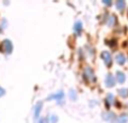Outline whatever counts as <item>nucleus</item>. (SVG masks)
<instances>
[{"label":"nucleus","instance_id":"9d476101","mask_svg":"<svg viewBox=\"0 0 128 123\" xmlns=\"http://www.w3.org/2000/svg\"><path fill=\"white\" fill-rule=\"evenodd\" d=\"M40 110H42V103H37V105H36V108H35V119H37L38 117H40Z\"/></svg>","mask_w":128,"mask_h":123},{"label":"nucleus","instance_id":"4468645a","mask_svg":"<svg viewBox=\"0 0 128 123\" xmlns=\"http://www.w3.org/2000/svg\"><path fill=\"white\" fill-rule=\"evenodd\" d=\"M114 101V96L112 94H108V96H107V105L109 106V104H111Z\"/></svg>","mask_w":128,"mask_h":123},{"label":"nucleus","instance_id":"f3484780","mask_svg":"<svg viewBox=\"0 0 128 123\" xmlns=\"http://www.w3.org/2000/svg\"><path fill=\"white\" fill-rule=\"evenodd\" d=\"M4 94V88L0 87V96H2Z\"/></svg>","mask_w":128,"mask_h":123},{"label":"nucleus","instance_id":"f257e3e1","mask_svg":"<svg viewBox=\"0 0 128 123\" xmlns=\"http://www.w3.org/2000/svg\"><path fill=\"white\" fill-rule=\"evenodd\" d=\"M84 78H86V81L96 82L94 73H93V70L91 69L90 67H86V69H84Z\"/></svg>","mask_w":128,"mask_h":123},{"label":"nucleus","instance_id":"39448f33","mask_svg":"<svg viewBox=\"0 0 128 123\" xmlns=\"http://www.w3.org/2000/svg\"><path fill=\"white\" fill-rule=\"evenodd\" d=\"M116 77H117V81L119 82V83H124V82L126 81V75H125L124 72H122V70H118L117 74H116Z\"/></svg>","mask_w":128,"mask_h":123},{"label":"nucleus","instance_id":"f03ea898","mask_svg":"<svg viewBox=\"0 0 128 123\" xmlns=\"http://www.w3.org/2000/svg\"><path fill=\"white\" fill-rule=\"evenodd\" d=\"M2 48L4 49L6 54H10L12 52V44H11L10 40H4L2 42Z\"/></svg>","mask_w":128,"mask_h":123},{"label":"nucleus","instance_id":"ddd939ff","mask_svg":"<svg viewBox=\"0 0 128 123\" xmlns=\"http://www.w3.org/2000/svg\"><path fill=\"white\" fill-rule=\"evenodd\" d=\"M104 119L108 120V121H115V117H114L112 113H107V114H104Z\"/></svg>","mask_w":128,"mask_h":123},{"label":"nucleus","instance_id":"f8f14e48","mask_svg":"<svg viewBox=\"0 0 128 123\" xmlns=\"http://www.w3.org/2000/svg\"><path fill=\"white\" fill-rule=\"evenodd\" d=\"M118 93H119V95L120 96H122V97L128 96V90L127 88H120V90L118 91Z\"/></svg>","mask_w":128,"mask_h":123},{"label":"nucleus","instance_id":"2eb2a0df","mask_svg":"<svg viewBox=\"0 0 128 123\" xmlns=\"http://www.w3.org/2000/svg\"><path fill=\"white\" fill-rule=\"evenodd\" d=\"M127 122V115H122L118 119V123H126Z\"/></svg>","mask_w":128,"mask_h":123},{"label":"nucleus","instance_id":"dca6fc26","mask_svg":"<svg viewBox=\"0 0 128 123\" xmlns=\"http://www.w3.org/2000/svg\"><path fill=\"white\" fill-rule=\"evenodd\" d=\"M50 121L52 123H56L58 122V118L55 117V115H51V118H50Z\"/></svg>","mask_w":128,"mask_h":123},{"label":"nucleus","instance_id":"423d86ee","mask_svg":"<svg viewBox=\"0 0 128 123\" xmlns=\"http://www.w3.org/2000/svg\"><path fill=\"white\" fill-rule=\"evenodd\" d=\"M116 61H117V63L119 64V65H124L125 62H126V57H125L124 54L119 53L117 56H116Z\"/></svg>","mask_w":128,"mask_h":123},{"label":"nucleus","instance_id":"6ab92c4d","mask_svg":"<svg viewBox=\"0 0 128 123\" xmlns=\"http://www.w3.org/2000/svg\"><path fill=\"white\" fill-rule=\"evenodd\" d=\"M71 95H72L73 100H74V99H75V93H74V92H73V91H72V92H71Z\"/></svg>","mask_w":128,"mask_h":123},{"label":"nucleus","instance_id":"0eeeda50","mask_svg":"<svg viewBox=\"0 0 128 123\" xmlns=\"http://www.w3.org/2000/svg\"><path fill=\"white\" fill-rule=\"evenodd\" d=\"M63 96H64V93L62 92V91H60V92L56 93V94L51 95V96L48 97V100H62Z\"/></svg>","mask_w":128,"mask_h":123},{"label":"nucleus","instance_id":"1a4fd4ad","mask_svg":"<svg viewBox=\"0 0 128 123\" xmlns=\"http://www.w3.org/2000/svg\"><path fill=\"white\" fill-rule=\"evenodd\" d=\"M74 30H75V33L79 34V35L81 34V30H82V24H81V21H76V22H75Z\"/></svg>","mask_w":128,"mask_h":123},{"label":"nucleus","instance_id":"6e6552de","mask_svg":"<svg viewBox=\"0 0 128 123\" xmlns=\"http://www.w3.org/2000/svg\"><path fill=\"white\" fill-rule=\"evenodd\" d=\"M116 6H117L118 10L122 11L124 10V8H125V6H126V2H125L124 0H118V1L116 2Z\"/></svg>","mask_w":128,"mask_h":123},{"label":"nucleus","instance_id":"20e7f679","mask_svg":"<svg viewBox=\"0 0 128 123\" xmlns=\"http://www.w3.org/2000/svg\"><path fill=\"white\" fill-rule=\"evenodd\" d=\"M115 77L112 76L111 74H107L106 76V86H108V87H112L114 85H115Z\"/></svg>","mask_w":128,"mask_h":123},{"label":"nucleus","instance_id":"7ed1b4c3","mask_svg":"<svg viewBox=\"0 0 128 123\" xmlns=\"http://www.w3.org/2000/svg\"><path fill=\"white\" fill-rule=\"evenodd\" d=\"M101 57H102V60L104 61V63H106L107 66H111V64H112V58H111L110 53H108V52H104V53L101 54Z\"/></svg>","mask_w":128,"mask_h":123},{"label":"nucleus","instance_id":"9b49d317","mask_svg":"<svg viewBox=\"0 0 128 123\" xmlns=\"http://www.w3.org/2000/svg\"><path fill=\"white\" fill-rule=\"evenodd\" d=\"M116 16H114V15H111L110 17H109V19H108V25L109 26H114V25L116 24Z\"/></svg>","mask_w":128,"mask_h":123},{"label":"nucleus","instance_id":"aec40b11","mask_svg":"<svg viewBox=\"0 0 128 123\" xmlns=\"http://www.w3.org/2000/svg\"><path fill=\"white\" fill-rule=\"evenodd\" d=\"M40 123H44V122H43V121H40Z\"/></svg>","mask_w":128,"mask_h":123},{"label":"nucleus","instance_id":"a211bd4d","mask_svg":"<svg viewBox=\"0 0 128 123\" xmlns=\"http://www.w3.org/2000/svg\"><path fill=\"white\" fill-rule=\"evenodd\" d=\"M104 4H108V6H110V4H111V1H104Z\"/></svg>","mask_w":128,"mask_h":123}]
</instances>
